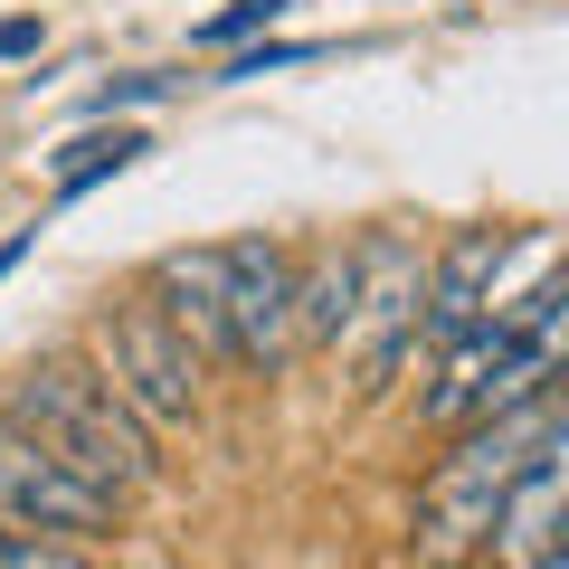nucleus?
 I'll list each match as a JSON object with an SVG mask.
<instances>
[{"label":"nucleus","mask_w":569,"mask_h":569,"mask_svg":"<svg viewBox=\"0 0 569 569\" xmlns=\"http://www.w3.org/2000/svg\"><path fill=\"white\" fill-rule=\"evenodd\" d=\"M0 418L29 427L48 456H67L77 475H96L104 493H142L162 475V447H152V427L104 389L96 361L77 351H29L10 380H0Z\"/></svg>","instance_id":"nucleus-2"},{"label":"nucleus","mask_w":569,"mask_h":569,"mask_svg":"<svg viewBox=\"0 0 569 569\" xmlns=\"http://www.w3.org/2000/svg\"><path fill=\"white\" fill-rule=\"evenodd\" d=\"M560 456H569V437H560V447H541L522 475H512V493L493 503L485 550H493L503 569H522L531 550H550V541H560Z\"/></svg>","instance_id":"nucleus-9"},{"label":"nucleus","mask_w":569,"mask_h":569,"mask_svg":"<svg viewBox=\"0 0 569 569\" xmlns=\"http://www.w3.org/2000/svg\"><path fill=\"white\" fill-rule=\"evenodd\" d=\"M96 370L152 437L200 418V361H190V342L152 313V295H114V305L96 313Z\"/></svg>","instance_id":"nucleus-4"},{"label":"nucleus","mask_w":569,"mask_h":569,"mask_svg":"<svg viewBox=\"0 0 569 569\" xmlns=\"http://www.w3.org/2000/svg\"><path fill=\"white\" fill-rule=\"evenodd\" d=\"M152 142L133 133V123H114V133H86V142H67L58 152V200H77V190H96L104 171H133Z\"/></svg>","instance_id":"nucleus-11"},{"label":"nucleus","mask_w":569,"mask_h":569,"mask_svg":"<svg viewBox=\"0 0 569 569\" xmlns=\"http://www.w3.org/2000/svg\"><path fill=\"white\" fill-rule=\"evenodd\" d=\"M162 86H171V77H123V86H104V96H96V114H114V104H142V96H162Z\"/></svg>","instance_id":"nucleus-14"},{"label":"nucleus","mask_w":569,"mask_h":569,"mask_svg":"<svg viewBox=\"0 0 569 569\" xmlns=\"http://www.w3.org/2000/svg\"><path fill=\"white\" fill-rule=\"evenodd\" d=\"M10 257H20V247H0V276H10Z\"/></svg>","instance_id":"nucleus-17"},{"label":"nucleus","mask_w":569,"mask_h":569,"mask_svg":"<svg viewBox=\"0 0 569 569\" xmlns=\"http://www.w3.org/2000/svg\"><path fill=\"white\" fill-rule=\"evenodd\" d=\"M351 323V247H323V257H295V342L305 351H332Z\"/></svg>","instance_id":"nucleus-10"},{"label":"nucleus","mask_w":569,"mask_h":569,"mask_svg":"<svg viewBox=\"0 0 569 569\" xmlns=\"http://www.w3.org/2000/svg\"><path fill=\"white\" fill-rule=\"evenodd\" d=\"M142 295H152V313L190 342V361L238 370V342H228V247H171V257H152Z\"/></svg>","instance_id":"nucleus-8"},{"label":"nucleus","mask_w":569,"mask_h":569,"mask_svg":"<svg viewBox=\"0 0 569 569\" xmlns=\"http://www.w3.org/2000/svg\"><path fill=\"white\" fill-rule=\"evenodd\" d=\"M284 0H238V10H219V20H200V48H228V39H247V29H266Z\"/></svg>","instance_id":"nucleus-13"},{"label":"nucleus","mask_w":569,"mask_h":569,"mask_svg":"<svg viewBox=\"0 0 569 569\" xmlns=\"http://www.w3.org/2000/svg\"><path fill=\"white\" fill-rule=\"evenodd\" d=\"M560 437H569L560 389H541V399H522V408H493V418H466L456 447L437 456L427 485H418V531H408V550H418L427 569L475 560L485 531H493V503L512 493V475H522L541 447H560Z\"/></svg>","instance_id":"nucleus-1"},{"label":"nucleus","mask_w":569,"mask_h":569,"mask_svg":"<svg viewBox=\"0 0 569 569\" xmlns=\"http://www.w3.org/2000/svg\"><path fill=\"white\" fill-rule=\"evenodd\" d=\"M0 522L58 531V541H114L123 531V493H104L96 475H77L67 456H48L29 427L0 418Z\"/></svg>","instance_id":"nucleus-5"},{"label":"nucleus","mask_w":569,"mask_h":569,"mask_svg":"<svg viewBox=\"0 0 569 569\" xmlns=\"http://www.w3.org/2000/svg\"><path fill=\"white\" fill-rule=\"evenodd\" d=\"M418 295H427V247L408 238V228H370V238H351V323L332 351H351V370H361V399H380L389 380H399L408 342H418Z\"/></svg>","instance_id":"nucleus-3"},{"label":"nucleus","mask_w":569,"mask_h":569,"mask_svg":"<svg viewBox=\"0 0 569 569\" xmlns=\"http://www.w3.org/2000/svg\"><path fill=\"white\" fill-rule=\"evenodd\" d=\"M522 569H569V541H550V550H531Z\"/></svg>","instance_id":"nucleus-16"},{"label":"nucleus","mask_w":569,"mask_h":569,"mask_svg":"<svg viewBox=\"0 0 569 569\" xmlns=\"http://www.w3.org/2000/svg\"><path fill=\"white\" fill-rule=\"evenodd\" d=\"M0 569H104V560H96V541H58V531L0 522Z\"/></svg>","instance_id":"nucleus-12"},{"label":"nucleus","mask_w":569,"mask_h":569,"mask_svg":"<svg viewBox=\"0 0 569 569\" xmlns=\"http://www.w3.org/2000/svg\"><path fill=\"white\" fill-rule=\"evenodd\" d=\"M503 257H512V228H466V238L437 247V257H427V295H418V342H408V351L437 361L466 323H485L493 284H503Z\"/></svg>","instance_id":"nucleus-7"},{"label":"nucleus","mask_w":569,"mask_h":569,"mask_svg":"<svg viewBox=\"0 0 569 569\" xmlns=\"http://www.w3.org/2000/svg\"><path fill=\"white\" fill-rule=\"evenodd\" d=\"M39 48V20H0V58H29Z\"/></svg>","instance_id":"nucleus-15"},{"label":"nucleus","mask_w":569,"mask_h":569,"mask_svg":"<svg viewBox=\"0 0 569 569\" xmlns=\"http://www.w3.org/2000/svg\"><path fill=\"white\" fill-rule=\"evenodd\" d=\"M228 247V342L238 370H276L295 351V247L284 238H219Z\"/></svg>","instance_id":"nucleus-6"}]
</instances>
